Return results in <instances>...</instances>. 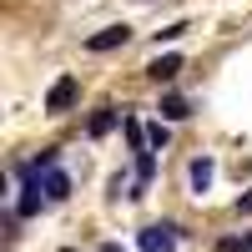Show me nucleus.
I'll use <instances>...</instances> for the list:
<instances>
[{"label":"nucleus","instance_id":"f8f14e48","mask_svg":"<svg viewBox=\"0 0 252 252\" xmlns=\"http://www.w3.org/2000/svg\"><path fill=\"white\" fill-rule=\"evenodd\" d=\"M237 212H252V192H242V197H237Z\"/></svg>","mask_w":252,"mask_h":252},{"label":"nucleus","instance_id":"0eeeda50","mask_svg":"<svg viewBox=\"0 0 252 252\" xmlns=\"http://www.w3.org/2000/svg\"><path fill=\"white\" fill-rule=\"evenodd\" d=\"M161 116H166V121H182V116H192V111H187V96H177V91H172V96H161Z\"/></svg>","mask_w":252,"mask_h":252},{"label":"nucleus","instance_id":"ddd939ff","mask_svg":"<svg viewBox=\"0 0 252 252\" xmlns=\"http://www.w3.org/2000/svg\"><path fill=\"white\" fill-rule=\"evenodd\" d=\"M101 252H121V247H116V242H106V247H101Z\"/></svg>","mask_w":252,"mask_h":252},{"label":"nucleus","instance_id":"39448f33","mask_svg":"<svg viewBox=\"0 0 252 252\" xmlns=\"http://www.w3.org/2000/svg\"><path fill=\"white\" fill-rule=\"evenodd\" d=\"M177 71H182V56H157L152 66H146V76H152L157 86H166V81H177Z\"/></svg>","mask_w":252,"mask_h":252},{"label":"nucleus","instance_id":"f257e3e1","mask_svg":"<svg viewBox=\"0 0 252 252\" xmlns=\"http://www.w3.org/2000/svg\"><path fill=\"white\" fill-rule=\"evenodd\" d=\"M177 237H182V227H177V222H146L136 242H141V252H172Z\"/></svg>","mask_w":252,"mask_h":252},{"label":"nucleus","instance_id":"9b49d317","mask_svg":"<svg viewBox=\"0 0 252 252\" xmlns=\"http://www.w3.org/2000/svg\"><path fill=\"white\" fill-rule=\"evenodd\" d=\"M182 31H187V20H172V26H166V31H157V40H177Z\"/></svg>","mask_w":252,"mask_h":252},{"label":"nucleus","instance_id":"1a4fd4ad","mask_svg":"<svg viewBox=\"0 0 252 252\" xmlns=\"http://www.w3.org/2000/svg\"><path fill=\"white\" fill-rule=\"evenodd\" d=\"M217 252H252V232H232V237H217Z\"/></svg>","mask_w":252,"mask_h":252},{"label":"nucleus","instance_id":"6e6552de","mask_svg":"<svg viewBox=\"0 0 252 252\" xmlns=\"http://www.w3.org/2000/svg\"><path fill=\"white\" fill-rule=\"evenodd\" d=\"M166 141H172L166 121H152V126H146V146H152V152H166Z\"/></svg>","mask_w":252,"mask_h":252},{"label":"nucleus","instance_id":"7ed1b4c3","mask_svg":"<svg viewBox=\"0 0 252 252\" xmlns=\"http://www.w3.org/2000/svg\"><path fill=\"white\" fill-rule=\"evenodd\" d=\"M212 177H217V161L212 157H192V166H187V187H192V197L212 192Z\"/></svg>","mask_w":252,"mask_h":252},{"label":"nucleus","instance_id":"20e7f679","mask_svg":"<svg viewBox=\"0 0 252 252\" xmlns=\"http://www.w3.org/2000/svg\"><path fill=\"white\" fill-rule=\"evenodd\" d=\"M126 40H131V31L126 26H106V31H96V35H86V51H116V46H126Z\"/></svg>","mask_w":252,"mask_h":252},{"label":"nucleus","instance_id":"f03ea898","mask_svg":"<svg viewBox=\"0 0 252 252\" xmlns=\"http://www.w3.org/2000/svg\"><path fill=\"white\" fill-rule=\"evenodd\" d=\"M76 96H81V81H76V76H61L56 86L46 91V111H51V116H61V111H71V101H76Z\"/></svg>","mask_w":252,"mask_h":252},{"label":"nucleus","instance_id":"423d86ee","mask_svg":"<svg viewBox=\"0 0 252 252\" xmlns=\"http://www.w3.org/2000/svg\"><path fill=\"white\" fill-rule=\"evenodd\" d=\"M31 182L46 187V197H51V202H66V197H71V177H66V172H46V177H31Z\"/></svg>","mask_w":252,"mask_h":252},{"label":"nucleus","instance_id":"9d476101","mask_svg":"<svg viewBox=\"0 0 252 252\" xmlns=\"http://www.w3.org/2000/svg\"><path fill=\"white\" fill-rule=\"evenodd\" d=\"M111 126H116V106H101V111L91 116V136H106Z\"/></svg>","mask_w":252,"mask_h":252}]
</instances>
